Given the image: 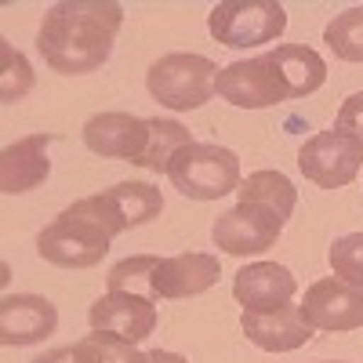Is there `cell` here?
<instances>
[{"mask_svg":"<svg viewBox=\"0 0 363 363\" xmlns=\"http://www.w3.org/2000/svg\"><path fill=\"white\" fill-rule=\"evenodd\" d=\"M124 26V8L113 0H62L51 4L37 29L44 66L62 77H87L109 62Z\"/></svg>","mask_w":363,"mask_h":363,"instance_id":"1","label":"cell"},{"mask_svg":"<svg viewBox=\"0 0 363 363\" xmlns=\"http://www.w3.org/2000/svg\"><path fill=\"white\" fill-rule=\"evenodd\" d=\"M167 182L189 200H222L240 189V157L218 142H189L167 164Z\"/></svg>","mask_w":363,"mask_h":363,"instance_id":"2","label":"cell"},{"mask_svg":"<svg viewBox=\"0 0 363 363\" xmlns=\"http://www.w3.org/2000/svg\"><path fill=\"white\" fill-rule=\"evenodd\" d=\"M218 66L211 62L207 55H193V51H171L160 55L153 66L145 69V87L153 102L174 109V113H189L207 106L218 95Z\"/></svg>","mask_w":363,"mask_h":363,"instance_id":"3","label":"cell"},{"mask_svg":"<svg viewBox=\"0 0 363 363\" xmlns=\"http://www.w3.org/2000/svg\"><path fill=\"white\" fill-rule=\"evenodd\" d=\"M207 29L218 44L236 51L277 44L287 33V8L277 0H222L211 8Z\"/></svg>","mask_w":363,"mask_h":363,"instance_id":"4","label":"cell"},{"mask_svg":"<svg viewBox=\"0 0 363 363\" xmlns=\"http://www.w3.org/2000/svg\"><path fill=\"white\" fill-rule=\"evenodd\" d=\"M363 167V145L345 131H316L298 149V171L320 189H345Z\"/></svg>","mask_w":363,"mask_h":363,"instance_id":"5","label":"cell"},{"mask_svg":"<svg viewBox=\"0 0 363 363\" xmlns=\"http://www.w3.org/2000/svg\"><path fill=\"white\" fill-rule=\"evenodd\" d=\"M109 244H113V236H106L99 225H91L84 218L66 215V211L37 233V255L48 265H58V269L99 265L109 255Z\"/></svg>","mask_w":363,"mask_h":363,"instance_id":"6","label":"cell"},{"mask_svg":"<svg viewBox=\"0 0 363 363\" xmlns=\"http://www.w3.org/2000/svg\"><path fill=\"white\" fill-rule=\"evenodd\" d=\"M287 218H280L272 207L265 203H236L225 215L215 218L211 225V240L215 247L233 255V258H247V255H262L280 240Z\"/></svg>","mask_w":363,"mask_h":363,"instance_id":"7","label":"cell"},{"mask_svg":"<svg viewBox=\"0 0 363 363\" xmlns=\"http://www.w3.org/2000/svg\"><path fill=\"white\" fill-rule=\"evenodd\" d=\"M215 91L236 109H269V106L291 102L287 87H284L277 66H272V58H269V51L222 66Z\"/></svg>","mask_w":363,"mask_h":363,"instance_id":"8","label":"cell"},{"mask_svg":"<svg viewBox=\"0 0 363 363\" xmlns=\"http://www.w3.org/2000/svg\"><path fill=\"white\" fill-rule=\"evenodd\" d=\"M301 316H306L313 330H327V335L359 330L363 327V287L345 284L338 277H323L306 287Z\"/></svg>","mask_w":363,"mask_h":363,"instance_id":"9","label":"cell"},{"mask_svg":"<svg viewBox=\"0 0 363 363\" xmlns=\"http://www.w3.org/2000/svg\"><path fill=\"white\" fill-rule=\"evenodd\" d=\"M222 277L218 255L189 251V255H171L160 258L149 280V298L153 301H182V298H200Z\"/></svg>","mask_w":363,"mask_h":363,"instance_id":"10","label":"cell"},{"mask_svg":"<svg viewBox=\"0 0 363 363\" xmlns=\"http://www.w3.org/2000/svg\"><path fill=\"white\" fill-rule=\"evenodd\" d=\"M80 138L91 153L102 157V160L135 164L145 149V138H149V120L124 113V109H106V113H95V116L84 120Z\"/></svg>","mask_w":363,"mask_h":363,"instance_id":"11","label":"cell"},{"mask_svg":"<svg viewBox=\"0 0 363 363\" xmlns=\"http://www.w3.org/2000/svg\"><path fill=\"white\" fill-rule=\"evenodd\" d=\"M91 330H109V335H120L124 342H145L157 330V301L145 294H128V291H106L102 298L91 301L87 309Z\"/></svg>","mask_w":363,"mask_h":363,"instance_id":"12","label":"cell"},{"mask_svg":"<svg viewBox=\"0 0 363 363\" xmlns=\"http://www.w3.org/2000/svg\"><path fill=\"white\" fill-rule=\"evenodd\" d=\"M55 142H58V135L37 131V135H26V138L4 145V153H0V193L22 196V193L40 189L44 182L51 178L48 149Z\"/></svg>","mask_w":363,"mask_h":363,"instance_id":"13","label":"cell"},{"mask_svg":"<svg viewBox=\"0 0 363 363\" xmlns=\"http://www.w3.org/2000/svg\"><path fill=\"white\" fill-rule=\"evenodd\" d=\"M58 327V309L44 294H8L0 301V342L8 349L37 345Z\"/></svg>","mask_w":363,"mask_h":363,"instance_id":"14","label":"cell"},{"mask_svg":"<svg viewBox=\"0 0 363 363\" xmlns=\"http://www.w3.org/2000/svg\"><path fill=\"white\" fill-rule=\"evenodd\" d=\"M298 280L287 265L277 262H251L233 277V298L244 306V313H269L294 301Z\"/></svg>","mask_w":363,"mask_h":363,"instance_id":"15","label":"cell"},{"mask_svg":"<svg viewBox=\"0 0 363 363\" xmlns=\"http://www.w3.org/2000/svg\"><path fill=\"white\" fill-rule=\"evenodd\" d=\"M240 330L262 352H294L316 335L301 316V306H294V301L269 313H240Z\"/></svg>","mask_w":363,"mask_h":363,"instance_id":"16","label":"cell"},{"mask_svg":"<svg viewBox=\"0 0 363 363\" xmlns=\"http://www.w3.org/2000/svg\"><path fill=\"white\" fill-rule=\"evenodd\" d=\"M269 58L287 87V99H309L313 91L327 84L323 55L306 44H277V48H269Z\"/></svg>","mask_w":363,"mask_h":363,"instance_id":"17","label":"cell"},{"mask_svg":"<svg viewBox=\"0 0 363 363\" xmlns=\"http://www.w3.org/2000/svg\"><path fill=\"white\" fill-rule=\"evenodd\" d=\"M189 142H196V138L186 124L167 120V116H149V138H145V149L135 160V167L153 171V174H167V164L174 160V153L186 149Z\"/></svg>","mask_w":363,"mask_h":363,"instance_id":"18","label":"cell"},{"mask_svg":"<svg viewBox=\"0 0 363 363\" xmlns=\"http://www.w3.org/2000/svg\"><path fill=\"white\" fill-rule=\"evenodd\" d=\"M236 203H265L272 207L280 218H291L294 215V203H298V189L294 182L284 174V171H251L236 189Z\"/></svg>","mask_w":363,"mask_h":363,"instance_id":"19","label":"cell"},{"mask_svg":"<svg viewBox=\"0 0 363 363\" xmlns=\"http://www.w3.org/2000/svg\"><path fill=\"white\" fill-rule=\"evenodd\" d=\"M113 196V203L120 207V215H124L128 229H138V225H149L164 215V193L157 186H149V182H116L113 189H106Z\"/></svg>","mask_w":363,"mask_h":363,"instance_id":"20","label":"cell"},{"mask_svg":"<svg viewBox=\"0 0 363 363\" xmlns=\"http://www.w3.org/2000/svg\"><path fill=\"white\" fill-rule=\"evenodd\" d=\"M323 44L342 62H363V4L345 8L323 26Z\"/></svg>","mask_w":363,"mask_h":363,"instance_id":"21","label":"cell"},{"mask_svg":"<svg viewBox=\"0 0 363 363\" xmlns=\"http://www.w3.org/2000/svg\"><path fill=\"white\" fill-rule=\"evenodd\" d=\"M77 356L80 363H153L149 352H142L135 342H124L120 335H109V330H91L87 338H80Z\"/></svg>","mask_w":363,"mask_h":363,"instance_id":"22","label":"cell"},{"mask_svg":"<svg viewBox=\"0 0 363 363\" xmlns=\"http://www.w3.org/2000/svg\"><path fill=\"white\" fill-rule=\"evenodd\" d=\"M37 84V73L29 66V58L11 44V40H0V102L15 106L22 102Z\"/></svg>","mask_w":363,"mask_h":363,"instance_id":"23","label":"cell"},{"mask_svg":"<svg viewBox=\"0 0 363 363\" xmlns=\"http://www.w3.org/2000/svg\"><path fill=\"white\" fill-rule=\"evenodd\" d=\"M66 215L99 225V229H102L106 236H113V240H116L120 233H128V222H124V215H120V207L113 203L109 193H91V196L73 200V203L66 207Z\"/></svg>","mask_w":363,"mask_h":363,"instance_id":"24","label":"cell"},{"mask_svg":"<svg viewBox=\"0 0 363 363\" xmlns=\"http://www.w3.org/2000/svg\"><path fill=\"white\" fill-rule=\"evenodd\" d=\"M157 255H131L124 262H116L106 277L109 291H128V294H145L149 298V280H153V269H157Z\"/></svg>","mask_w":363,"mask_h":363,"instance_id":"25","label":"cell"},{"mask_svg":"<svg viewBox=\"0 0 363 363\" xmlns=\"http://www.w3.org/2000/svg\"><path fill=\"white\" fill-rule=\"evenodd\" d=\"M327 262H330V272H335L338 280L363 287V233L338 236L327 251Z\"/></svg>","mask_w":363,"mask_h":363,"instance_id":"26","label":"cell"},{"mask_svg":"<svg viewBox=\"0 0 363 363\" xmlns=\"http://www.w3.org/2000/svg\"><path fill=\"white\" fill-rule=\"evenodd\" d=\"M335 131H345V135H352V138L363 145V91H356V95H349V99L338 106Z\"/></svg>","mask_w":363,"mask_h":363,"instance_id":"27","label":"cell"},{"mask_svg":"<svg viewBox=\"0 0 363 363\" xmlns=\"http://www.w3.org/2000/svg\"><path fill=\"white\" fill-rule=\"evenodd\" d=\"M29 363H80V356H77V345H58V349L40 352L37 359H29Z\"/></svg>","mask_w":363,"mask_h":363,"instance_id":"28","label":"cell"},{"mask_svg":"<svg viewBox=\"0 0 363 363\" xmlns=\"http://www.w3.org/2000/svg\"><path fill=\"white\" fill-rule=\"evenodd\" d=\"M149 359H153V363H189L186 356H178L171 349H153V352H149Z\"/></svg>","mask_w":363,"mask_h":363,"instance_id":"29","label":"cell"},{"mask_svg":"<svg viewBox=\"0 0 363 363\" xmlns=\"http://www.w3.org/2000/svg\"><path fill=\"white\" fill-rule=\"evenodd\" d=\"M316 363H349V359H316Z\"/></svg>","mask_w":363,"mask_h":363,"instance_id":"30","label":"cell"}]
</instances>
